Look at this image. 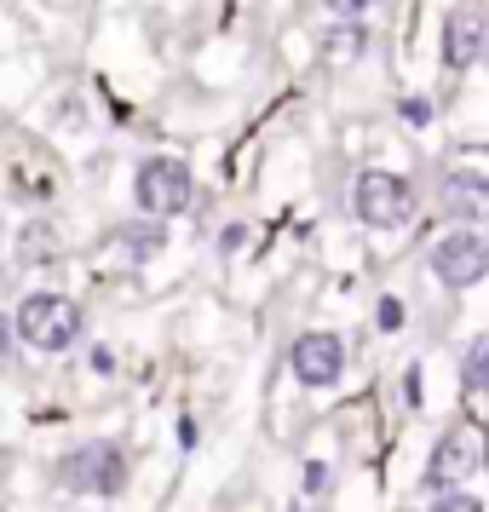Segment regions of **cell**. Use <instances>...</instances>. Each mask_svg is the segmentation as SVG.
Masks as SVG:
<instances>
[{"instance_id":"1","label":"cell","mask_w":489,"mask_h":512,"mask_svg":"<svg viewBox=\"0 0 489 512\" xmlns=\"http://www.w3.org/2000/svg\"><path fill=\"white\" fill-rule=\"evenodd\" d=\"M127 449L110 438H93V443H75L58 455L52 466V478L70 489V495H93V501H116L121 489H127Z\"/></svg>"},{"instance_id":"2","label":"cell","mask_w":489,"mask_h":512,"mask_svg":"<svg viewBox=\"0 0 489 512\" xmlns=\"http://www.w3.org/2000/svg\"><path fill=\"white\" fill-rule=\"evenodd\" d=\"M351 219L369 231H403L415 219V185L392 167H363L351 179Z\"/></svg>"},{"instance_id":"3","label":"cell","mask_w":489,"mask_h":512,"mask_svg":"<svg viewBox=\"0 0 489 512\" xmlns=\"http://www.w3.org/2000/svg\"><path fill=\"white\" fill-rule=\"evenodd\" d=\"M12 328H18V340H24L29 351H70L75 340H81L87 317H81V305H75L70 294H52V288H41V294H24V305H18Z\"/></svg>"},{"instance_id":"4","label":"cell","mask_w":489,"mask_h":512,"mask_svg":"<svg viewBox=\"0 0 489 512\" xmlns=\"http://www.w3.org/2000/svg\"><path fill=\"white\" fill-rule=\"evenodd\" d=\"M133 202H139V213H150V219L185 213L190 202H196V173H190V162H179V156H144V162L133 167Z\"/></svg>"},{"instance_id":"5","label":"cell","mask_w":489,"mask_h":512,"mask_svg":"<svg viewBox=\"0 0 489 512\" xmlns=\"http://www.w3.org/2000/svg\"><path fill=\"white\" fill-rule=\"evenodd\" d=\"M426 271L449 288V294H466L489 277V242L478 236V225H455L449 236H438L426 248Z\"/></svg>"},{"instance_id":"6","label":"cell","mask_w":489,"mask_h":512,"mask_svg":"<svg viewBox=\"0 0 489 512\" xmlns=\"http://www.w3.org/2000/svg\"><path fill=\"white\" fill-rule=\"evenodd\" d=\"M288 374L300 380L305 392H334L346 380V340L334 328H305L300 340L288 346Z\"/></svg>"},{"instance_id":"7","label":"cell","mask_w":489,"mask_h":512,"mask_svg":"<svg viewBox=\"0 0 489 512\" xmlns=\"http://www.w3.org/2000/svg\"><path fill=\"white\" fill-rule=\"evenodd\" d=\"M478 466H484L478 438H472L466 426H449V432L432 443V461H426V472H420V489H426V495H438V489H461V484H472Z\"/></svg>"},{"instance_id":"8","label":"cell","mask_w":489,"mask_h":512,"mask_svg":"<svg viewBox=\"0 0 489 512\" xmlns=\"http://www.w3.org/2000/svg\"><path fill=\"white\" fill-rule=\"evenodd\" d=\"M443 64L449 70H472L478 58L489 52V18L484 6H472V0H461V6H449V18H443Z\"/></svg>"},{"instance_id":"9","label":"cell","mask_w":489,"mask_h":512,"mask_svg":"<svg viewBox=\"0 0 489 512\" xmlns=\"http://www.w3.org/2000/svg\"><path fill=\"white\" fill-rule=\"evenodd\" d=\"M438 208H443V219H455V225H484L489 219V173H478V167L443 173L438 179Z\"/></svg>"},{"instance_id":"10","label":"cell","mask_w":489,"mask_h":512,"mask_svg":"<svg viewBox=\"0 0 489 512\" xmlns=\"http://www.w3.org/2000/svg\"><path fill=\"white\" fill-rule=\"evenodd\" d=\"M461 386H466V392H489V328L466 340V351H461Z\"/></svg>"},{"instance_id":"11","label":"cell","mask_w":489,"mask_h":512,"mask_svg":"<svg viewBox=\"0 0 489 512\" xmlns=\"http://www.w3.org/2000/svg\"><path fill=\"white\" fill-rule=\"evenodd\" d=\"M363 47H369V35H363L357 24H340V29L323 35V58H357Z\"/></svg>"},{"instance_id":"12","label":"cell","mask_w":489,"mask_h":512,"mask_svg":"<svg viewBox=\"0 0 489 512\" xmlns=\"http://www.w3.org/2000/svg\"><path fill=\"white\" fill-rule=\"evenodd\" d=\"M116 242H127V248H133V259L144 265L150 254H162L167 236H162V225H144V231H139V225H127V231H116Z\"/></svg>"},{"instance_id":"13","label":"cell","mask_w":489,"mask_h":512,"mask_svg":"<svg viewBox=\"0 0 489 512\" xmlns=\"http://www.w3.org/2000/svg\"><path fill=\"white\" fill-rule=\"evenodd\" d=\"M426 512H484V501H478V495H472V489L461 484V489H438Z\"/></svg>"},{"instance_id":"14","label":"cell","mask_w":489,"mask_h":512,"mask_svg":"<svg viewBox=\"0 0 489 512\" xmlns=\"http://www.w3.org/2000/svg\"><path fill=\"white\" fill-rule=\"evenodd\" d=\"M432 116H438V110H432V98H403V104H397V121H403V127H415V133H420V127H432Z\"/></svg>"},{"instance_id":"15","label":"cell","mask_w":489,"mask_h":512,"mask_svg":"<svg viewBox=\"0 0 489 512\" xmlns=\"http://www.w3.org/2000/svg\"><path fill=\"white\" fill-rule=\"evenodd\" d=\"M300 484H305V495L317 501V495H328V489H334V466H328V461H305Z\"/></svg>"},{"instance_id":"16","label":"cell","mask_w":489,"mask_h":512,"mask_svg":"<svg viewBox=\"0 0 489 512\" xmlns=\"http://www.w3.org/2000/svg\"><path fill=\"white\" fill-rule=\"evenodd\" d=\"M374 323H380V334H397L403 328V300L397 294H380L374 300Z\"/></svg>"},{"instance_id":"17","label":"cell","mask_w":489,"mask_h":512,"mask_svg":"<svg viewBox=\"0 0 489 512\" xmlns=\"http://www.w3.org/2000/svg\"><path fill=\"white\" fill-rule=\"evenodd\" d=\"M213 248H219V259H236L242 248H248V225L236 219V225H225V231L213 236Z\"/></svg>"},{"instance_id":"18","label":"cell","mask_w":489,"mask_h":512,"mask_svg":"<svg viewBox=\"0 0 489 512\" xmlns=\"http://www.w3.org/2000/svg\"><path fill=\"white\" fill-rule=\"evenodd\" d=\"M87 369H93V374H116V351L93 346V351H87Z\"/></svg>"},{"instance_id":"19","label":"cell","mask_w":489,"mask_h":512,"mask_svg":"<svg viewBox=\"0 0 489 512\" xmlns=\"http://www.w3.org/2000/svg\"><path fill=\"white\" fill-rule=\"evenodd\" d=\"M328 12H340V18H357V12H369L374 0H323Z\"/></svg>"},{"instance_id":"20","label":"cell","mask_w":489,"mask_h":512,"mask_svg":"<svg viewBox=\"0 0 489 512\" xmlns=\"http://www.w3.org/2000/svg\"><path fill=\"white\" fill-rule=\"evenodd\" d=\"M288 512H300V507H288Z\"/></svg>"}]
</instances>
